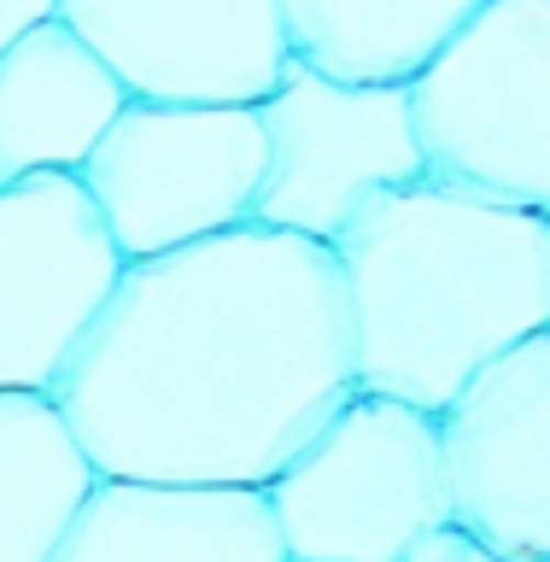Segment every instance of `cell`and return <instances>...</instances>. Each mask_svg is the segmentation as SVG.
Segmentation results:
<instances>
[{
	"mask_svg": "<svg viewBox=\"0 0 550 562\" xmlns=\"http://www.w3.org/2000/svg\"><path fill=\"white\" fill-rule=\"evenodd\" d=\"M351 393L334 246L252 217L123 263L53 404L94 474L270 486Z\"/></svg>",
	"mask_w": 550,
	"mask_h": 562,
	"instance_id": "cell-1",
	"label": "cell"
},
{
	"mask_svg": "<svg viewBox=\"0 0 550 562\" xmlns=\"http://www.w3.org/2000/svg\"><path fill=\"white\" fill-rule=\"evenodd\" d=\"M358 386L446 411L492 358L550 328V217L446 176L375 193L334 235Z\"/></svg>",
	"mask_w": 550,
	"mask_h": 562,
	"instance_id": "cell-2",
	"label": "cell"
},
{
	"mask_svg": "<svg viewBox=\"0 0 550 562\" xmlns=\"http://www.w3.org/2000/svg\"><path fill=\"white\" fill-rule=\"evenodd\" d=\"M263 492L288 562H404L451 521L439 416L358 386Z\"/></svg>",
	"mask_w": 550,
	"mask_h": 562,
	"instance_id": "cell-3",
	"label": "cell"
},
{
	"mask_svg": "<svg viewBox=\"0 0 550 562\" xmlns=\"http://www.w3.org/2000/svg\"><path fill=\"white\" fill-rule=\"evenodd\" d=\"M263 165L270 140L258 105L130 94L77 176L100 205L117 252L158 258L252 223Z\"/></svg>",
	"mask_w": 550,
	"mask_h": 562,
	"instance_id": "cell-4",
	"label": "cell"
},
{
	"mask_svg": "<svg viewBox=\"0 0 550 562\" xmlns=\"http://www.w3.org/2000/svg\"><path fill=\"white\" fill-rule=\"evenodd\" d=\"M411 94L434 176L550 217V0H481Z\"/></svg>",
	"mask_w": 550,
	"mask_h": 562,
	"instance_id": "cell-5",
	"label": "cell"
},
{
	"mask_svg": "<svg viewBox=\"0 0 550 562\" xmlns=\"http://www.w3.org/2000/svg\"><path fill=\"white\" fill-rule=\"evenodd\" d=\"M258 117L270 165L252 217L288 235L334 246L375 193L428 176L411 82H340L293 59L258 100Z\"/></svg>",
	"mask_w": 550,
	"mask_h": 562,
	"instance_id": "cell-6",
	"label": "cell"
},
{
	"mask_svg": "<svg viewBox=\"0 0 550 562\" xmlns=\"http://www.w3.org/2000/svg\"><path fill=\"white\" fill-rule=\"evenodd\" d=\"M123 258L82 176L0 188V393H53L112 299Z\"/></svg>",
	"mask_w": 550,
	"mask_h": 562,
	"instance_id": "cell-7",
	"label": "cell"
},
{
	"mask_svg": "<svg viewBox=\"0 0 550 562\" xmlns=\"http://www.w3.org/2000/svg\"><path fill=\"white\" fill-rule=\"evenodd\" d=\"M451 521L516 562H550V328L492 358L446 411Z\"/></svg>",
	"mask_w": 550,
	"mask_h": 562,
	"instance_id": "cell-8",
	"label": "cell"
},
{
	"mask_svg": "<svg viewBox=\"0 0 550 562\" xmlns=\"http://www.w3.org/2000/svg\"><path fill=\"white\" fill-rule=\"evenodd\" d=\"M59 18L141 100L258 105L293 65L281 0H59Z\"/></svg>",
	"mask_w": 550,
	"mask_h": 562,
	"instance_id": "cell-9",
	"label": "cell"
},
{
	"mask_svg": "<svg viewBox=\"0 0 550 562\" xmlns=\"http://www.w3.org/2000/svg\"><path fill=\"white\" fill-rule=\"evenodd\" d=\"M47 562H288L263 486L100 474Z\"/></svg>",
	"mask_w": 550,
	"mask_h": 562,
	"instance_id": "cell-10",
	"label": "cell"
},
{
	"mask_svg": "<svg viewBox=\"0 0 550 562\" xmlns=\"http://www.w3.org/2000/svg\"><path fill=\"white\" fill-rule=\"evenodd\" d=\"M130 88L65 18L24 30L0 47V188L24 176L88 165Z\"/></svg>",
	"mask_w": 550,
	"mask_h": 562,
	"instance_id": "cell-11",
	"label": "cell"
},
{
	"mask_svg": "<svg viewBox=\"0 0 550 562\" xmlns=\"http://www.w3.org/2000/svg\"><path fill=\"white\" fill-rule=\"evenodd\" d=\"M481 0H281L299 65L340 82H416Z\"/></svg>",
	"mask_w": 550,
	"mask_h": 562,
	"instance_id": "cell-12",
	"label": "cell"
},
{
	"mask_svg": "<svg viewBox=\"0 0 550 562\" xmlns=\"http://www.w3.org/2000/svg\"><path fill=\"white\" fill-rule=\"evenodd\" d=\"M94 481L53 393H0V562H47Z\"/></svg>",
	"mask_w": 550,
	"mask_h": 562,
	"instance_id": "cell-13",
	"label": "cell"
},
{
	"mask_svg": "<svg viewBox=\"0 0 550 562\" xmlns=\"http://www.w3.org/2000/svg\"><path fill=\"white\" fill-rule=\"evenodd\" d=\"M404 562H516V557H498L492 544H481L474 533H463L457 521H446V527H434V533L422 539Z\"/></svg>",
	"mask_w": 550,
	"mask_h": 562,
	"instance_id": "cell-14",
	"label": "cell"
},
{
	"mask_svg": "<svg viewBox=\"0 0 550 562\" xmlns=\"http://www.w3.org/2000/svg\"><path fill=\"white\" fill-rule=\"evenodd\" d=\"M59 18V0H0V47H12L24 30Z\"/></svg>",
	"mask_w": 550,
	"mask_h": 562,
	"instance_id": "cell-15",
	"label": "cell"
}]
</instances>
